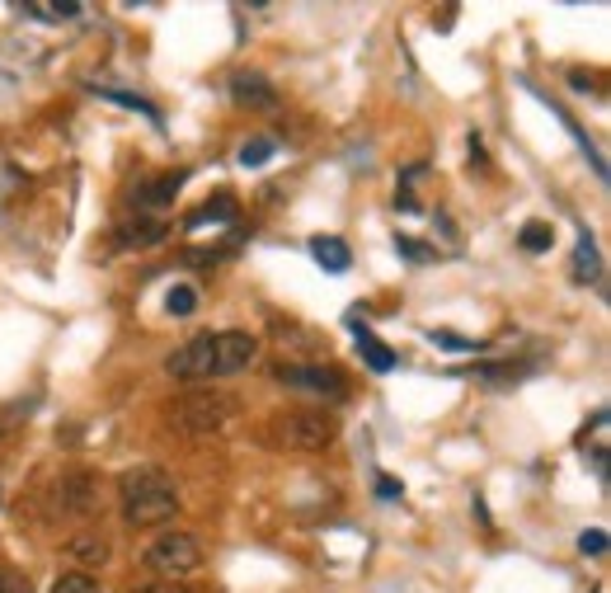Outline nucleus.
<instances>
[{
	"mask_svg": "<svg viewBox=\"0 0 611 593\" xmlns=\"http://www.w3.org/2000/svg\"><path fill=\"white\" fill-rule=\"evenodd\" d=\"M118 500H123V518L132 528H161V522H175L179 514V490L161 466H127L118 476Z\"/></svg>",
	"mask_w": 611,
	"mask_h": 593,
	"instance_id": "1",
	"label": "nucleus"
},
{
	"mask_svg": "<svg viewBox=\"0 0 611 593\" xmlns=\"http://www.w3.org/2000/svg\"><path fill=\"white\" fill-rule=\"evenodd\" d=\"M141 560L151 565L155 575H169V579H183L203 565V542L193 532H161L155 542L141 551Z\"/></svg>",
	"mask_w": 611,
	"mask_h": 593,
	"instance_id": "2",
	"label": "nucleus"
},
{
	"mask_svg": "<svg viewBox=\"0 0 611 593\" xmlns=\"http://www.w3.org/2000/svg\"><path fill=\"white\" fill-rule=\"evenodd\" d=\"M273 429H278V443L292 452H324L334 443V419L320 415V409H292Z\"/></svg>",
	"mask_w": 611,
	"mask_h": 593,
	"instance_id": "3",
	"label": "nucleus"
},
{
	"mask_svg": "<svg viewBox=\"0 0 611 593\" xmlns=\"http://www.w3.org/2000/svg\"><path fill=\"white\" fill-rule=\"evenodd\" d=\"M278 381H288V387H302V391H316V395H330V401H344L348 395V377L339 373L330 363H278L273 367Z\"/></svg>",
	"mask_w": 611,
	"mask_h": 593,
	"instance_id": "4",
	"label": "nucleus"
},
{
	"mask_svg": "<svg viewBox=\"0 0 611 593\" xmlns=\"http://www.w3.org/2000/svg\"><path fill=\"white\" fill-rule=\"evenodd\" d=\"M259 358V339L250 330H221L212 335V377H236Z\"/></svg>",
	"mask_w": 611,
	"mask_h": 593,
	"instance_id": "5",
	"label": "nucleus"
},
{
	"mask_svg": "<svg viewBox=\"0 0 611 593\" xmlns=\"http://www.w3.org/2000/svg\"><path fill=\"white\" fill-rule=\"evenodd\" d=\"M231 401L226 395H203V391H193V395H183V405H179V424L189 433H217L226 419H231Z\"/></svg>",
	"mask_w": 611,
	"mask_h": 593,
	"instance_id": "6",
	"label": "nucleus"
},
{
	"mask_svg": "<svg viewBox=\"0 0 611 593\" xmlns=\"http://www.w3.org/2000/svg\"><path fill=\"white\" fill-rule=\"evenodd\" d=\"M165 367H169V377H179V381H203V377H212V335L189 339V344H183Z\"/></svg>",
	"mask_w": 611,
	"mask_h": 593,
	"instance_id": "7",
	"label": "nucleus"
},
{
	"mask_svg": "<svg viewBox=\"0 0 611 593\" xmlns=\"http://www.w3.org/2000/svg\"><path fill=\"white\" fill-rule=\"evenodd\" d=\"M56 504L66 514H94V476L90 471H66L56 480Z\"/></svg>",
	"mask_w": 611,
	"mask_h": 593,
	"instance_id": "8",
	"label": "nucleus"
},
{
	"mask_svg": "<svg viewBox=\"0 0 611 593\" xmlns=\"http://www.w3.org/2000/svg\"><path fill=\"white\" fill-rule=\"evenodd\" d=\"M231 94H236V104H245V109H273L278 104V90L259 76V71H240V76H231Z\"/></svg>",
	"mask_w": 611,
	"mask_h": 593,
	"instance_id": "9",
	"label": "nucleus"
},
{
	"mask_svg": "<svg viewBox=\"0 0 611 593\" xmlns=\"http://www.w3.org/2000/svg\"><path fill=\"white\" fill-rule=\"evenodd\" d=\"M183 179H189V169H179V175H165V179H155V184H141V189H137V212L165 207L169 198L183 189Z\"/></svg>",
	"mask_w": 611,
	"mask_h": 593,
	"instance_id": "10",
	"label": "nucleus"
},
{
	"mask_svg": "<svg viewBox=\"0 0 611 593\" xmlns=\"http://www.w3.org/2000/svg\"><path fill=\"white\" fill-rule=\"evenodd\" d=\"M161 240H165V222L137 217V222L118 226V245H123V250H147V245H161Z\"/></svg>",
	"mask_w": 611,
	"mask_h": 593,
	"instance_id": "11",
	"label": "nucleus"
},
{
	"mask_svg": "<svg viewBox=\"0 0 611 593\" xmlns=\"http://www.w3.org/2000/svg\"><path fill=\"white\" fill-rule=\"evenodd\" d=\"M66 556L90 570V565H104L109 560V542L99 532H80V537H71V542H66Z\"/></svg>",
	"mask_w": 611,
	"mask_h": 593,
	"instance_id": "12",
	"label": "nucleus"
},
{
	"mask_svg": "<svg viewBox=\"0 0 611 593\" xmlns=\"http://www.w3.org/2000/svg\"><path fill=\"white\" fill-rule=\"evenodd\" d=\"M310 254H316V264L330 268V274H344V268L353 264L348 245H344V240H334V236H316V240H310Z\"/></svg>",
	"mask_w": 611,
	"mask_h": 593,
	"instance_id": "13",
	"label": "nucleus"
},
{
	"mask_svg": "<svg viewBox=\"0 0 611 593\" xmlns=\"http://www.w3.org/2000/svg\"><path fill=\"white\" fill-rule=\"evenodd\" d=\"M20 14H28V20H42V24H62V20H76L80 14V5H48V0H24L20 5Z\"/></svg>",
	"mask_w": 611,
	"mask_h": 593,
	"instance_id": "14",
	"label": "nucleus"
},
{
	"mask_svg": "<svg viewBox=\"0 0 611 593\" xmlns=\"http://www.w3.org/2000/svg\"><path fill=\"white\" fill-rule=\"evenodd\" d=\"M358 349H362V358H367L372 373H391L395 367V353L381 344V339H372V330H358Z\"/></svg>",
	"mask_w": 611,
	"mask_h": 593,
	"instance_id": "15",
	"label": "nucleus"
},
{
	"mask_svg": "<svg viewBox=\"0 0 611 593\" xmlns=\"http://www.w3.org/2000/svg\"><path fill=\"white\" fill-rule=\"evenodd\" d=\"M236 217V203H231V198H217V203H203V207H198V212H189V231H203V226L207 222H231Z\"/></svg>",
	"mask_w": 611,
	"mask_h": 593,
	"instance_id": "16",
	"label": "nucleus"
},
{
	"mask_svg": "<svg viewBox=\"0 0 611 593\" xmlns=\"http://www.w3.org/2000/svg\"><path fill=\"white\" fill-rule=\"evenodd\" d=\"M574 278H578V282L598 278V245H593V236H588V231L578 236V254H574Z\"/></svg>",
	"mask_w": 611,
	"mask_h": 593,
	"instance_id": "17",
	"label": "nucleus"
},
{
	"mask_svg": "<svg viewBox=\"0 0 611 593\" xmlns=\"http://www.w3.org/2000/svg\"><path fill=\"white\" fill-rule=\"evenodd\" d=\"M52 593H104V584H99L94 575H85V570H71V575H56Z\"/></svg>",
	"mask_w": 611,
	"mask_h": 593,
	"instance_id": "18",
	"label": "nucleus"
},
{
	"mask_svg": "<svg viewBox=\"0 0 611 593\" xmlns=\"http://www.w3.org/2000/svg\"><path fill=\"white\" fill-rule=\"evenodd\" d=\"M522 250H532V254H542V250H550V245H556V231H550V226L546 222H527V226H522Z\"/></svg>",
	"mask_w": 611,
	"mask_h": 593,
	"instance_id": "19",
	"label": "nucleus"
},
{
	"mask_svg": "<svg viewBox=\"0 0 611 593\" xmlns=\"http://www.w3.org/2000/svg\"><path fill=\"white\" fill-rule=\"evenodd\" d=\"M593 438V462H598V471H607V409L593 415V433H584V443Z\"/></svg>",
	"mask_w": 611,
	"mask_h": 593,
	"instance_id": "20",
	"label": "nucleus"
},
{
	"mask_svg": "<svg viewBox=\"0 0 611 593\" xmlns=\"http://www.w3.org/2000/svg\"><path fill=\"white\" fill-rule=\"evenodd\" d=\"M99 99H109V104H123V109H137V113H147L151 123H161V113H155L147 99H137V94H127V90H99Z\"/></svg>",
	"mask_w": 611,
	"mask_h": 593,
	"instance_id": "21",
	"label": "nucleus"
},
{
	"mask_svg": "<svg viewBox=\"0 0 611 593\" xmlns=\"http://www.w3.org/2000/svg\"><path fill=\"white\" fill-rule=\"evenodd\" d=\"M268 155H273V141H268V137H254V141H245V147H240V165H264Z\"/></svg>",
	"mask_w": 611,
	"mask_h": 593,
	"instance_id": "22",
	"label": "nucleus"
},
{
	"mask_svg": "<svg viewBox=\"0 0 611 593\" xmlns=\"http://www.w3.org/2000/svg\"><path fill=\"white\" fill-rule=\"evenodd\" d=\"M193 306H198V292H193V288H175V292L165 296V311H169V316H189Z\"/></svg>",
	"mask_w": 611,
	"mask_h": 593,
	"instance_id": "23",
	"label": "nucleus"
},
{
	"mask_svg": "<svg viewBox=\"0 0 611 593\" xmlns=\"http://www.w3.org/2000/svg\"><path fill=\"white\" fill-rule=\"evenodd\" d=\"M578 551H584V556H602V551H607V532L602 528L584 532V537H578Z\"/></svg>",
	"mask_w": 611,
	"mask_h": 593,
	"instance_id": "24",
	"label": "nucleus"
},
{
	"mask_svg": "<svg viewBox=\"0 0 611 593\" xmlns=\"http://www.w3.org/2000/svg\"><path fill=\"white\" fill-rule=\"evenodd\" d=\"M395 250H400V254H405V260H415V264H423V260H433V250H423V245H419V240H409V236H400V240H395Z\"/></svg>",
	"mask_w": 611,
	"mask_h": 593,
	"instance_id": "25",
	"label": "nucleus"
},
{
	"mask_svg": "<svg viewBox=\"0 0 611 593\" xmlns=\"http://www.w3.org/2000/svg\"><path fill=\"white\" fill-rule=\"evenodd\" d=\"M0 593H34V589H28V579H24V575L0 570Z\"/></svg>",
	"mask_w": 611,
	"mask_h": 593,
	"instance_id": "26",
	"label": "nucleus"
},
{
	"mask_svg": "<svg viewBox=\"0 0 611 593\" xmlns=\"http://www.w3.org/2000/svg\"><path fill=\"white\" fill-rule=\"evenodd\" d=\"M433 339H437V344H447V349H475L471 339H457V335H437V330H433Z\"/></svg>",
	"mask_w": 611,
	"mask_h": 593,
	"instance_id": "27",
	"label": "nucleus"
},
{
	"mask_svg": "<svg viewBox=\"0 0 611 593\" xmlns=\"http://www.w3.org/2000/svg\"><path fill=\"white\" fill-rule=\"evenodd\" d=\"M141 593H189V589H183V584H175V579H169V584H147Z\"/></svg>",
	"mask_w": 611,
	"mask_h": 593,
	"instance_id": "28",
	"label": "nucleus"
}]
</instances>
